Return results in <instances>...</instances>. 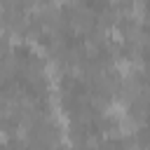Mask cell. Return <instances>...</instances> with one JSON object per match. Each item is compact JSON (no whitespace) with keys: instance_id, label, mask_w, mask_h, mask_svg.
Returning <instances> with one entry per match:
<instances>
[{"instance_id":"1","label":"cell","mask_w":150,"mask_h":150,"mask_svg":"<svg viewBox=\"0 0 150 150\" xmlns=\"http://www.w3.org/2000/svg\"><path fill=\"white\" fill-rule=\"evenodd\" d=\"M105 35H108L112 42H124V35H122V30H120L117 26H108V28H105Z\"/></svg>"}]
</instances>
